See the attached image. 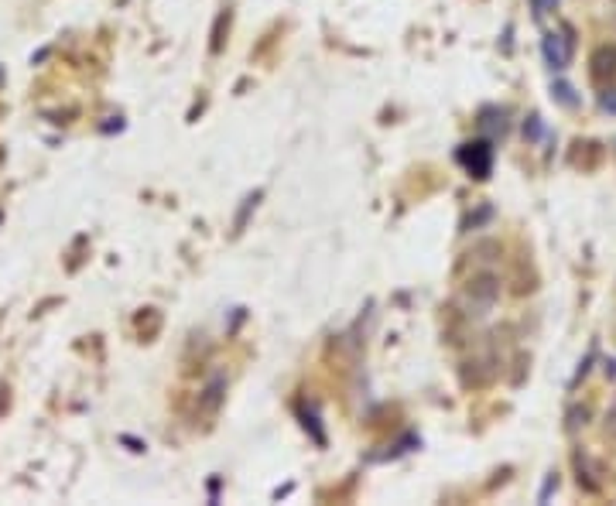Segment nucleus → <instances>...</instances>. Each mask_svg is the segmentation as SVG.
Instances as JSON below:
<instances>
[{
    "instance_id": "obj_1",
    "label": "nucleus",
    "mask_w": 616,
    "mask_h": 506,
    "mask_svg": "<svg viewBox=\"0 0 616 506\" xmlns=\"http://www.w3.org/2000/svg\"><path fill=\"white\" fill-rule=\"evenodd\" d=\"M544 58L551 62V69H565L572 58V38L565 35H548L544 38Z\"/></svg>"
},
{
    "instance_id": "obj_2",
    "label": "nucleus",
    "mask_w": 616,
    "mask_h": 506,
    "mask_svg": "<svg viewBox=\"0 0 616 506\" xmlns=\"http://www.w3.org/2000/svg\"><path fill=\"white\" fill-rule=\"evenodd\" d=\"M473 147H476V151H473L466 161H469V168L476 171V178H487V171H490V147H487V144H473Z\"/></svg>"
},
{
    "instance_id": "obj_3",
    "label": "nucleus",
    "mask_w": 616,
    "mask_h": 506,
    "mask_svg": "<svg viewBox=\"0 0 616 506\" xmlns=\"http://www.w3.org/2000/svg\"><path fill=\"white\" fill-rule=\"evenodd\" d=\"M555 92H558V99L565 103V106H575V96H572V85H565V83H558L555 85Z\"/></svg>"
},
{
    "instance_id": "obj_4",
    "label": "nucleus",
    "mask_w": 616,
    "mask_h": 506,
    "mask_svg": "<svg viewBox=\"0 0 616 506\" xmlns=\"http://www.w3.org/2000/svg\"><path fill=\"white\" fill-rule=\"evenodd\" d=\"M558 7V0H534V10H537V17H544V14H551Z\"/></svg>"
}]
</instances>
